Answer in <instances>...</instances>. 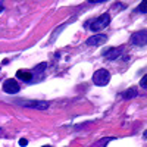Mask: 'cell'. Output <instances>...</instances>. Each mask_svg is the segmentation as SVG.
<instances>
[{"label":"cell","mask_w":147,"mask_h":147,"mask_svg":"<svg viewBox=\"0 0 147 147\" xmlns=\"http://www.w3.org/2000/svg\"><path fill=\"white\" fill-rule=\"evenodd\" d=\"M46 68H47V63H40L38 66H35V68L32 69V72H34V74H41Z\"/></svg>","instance_id":"30bf717a"},{"label":"cell","mask_w":147,"mask_h":147,"mask_svg":"<svg viewBox=\"0 0 147 147\" xmlns=\"http://www.w3.org/2000/svg\"><path fill=\"white\" fill-rule=\"evenodd\" d=\"M32 72H30V71H24V69H19L18 72H16V78L18 80H21V81H24V82H32Z\"/></svg>","instance_id":"ba28073f"},{"label":"cell","mask_w":147,"mask_h":147,"mask_svg":"<svg viewBox=\"0 0 147 147\" xmlns=\"http://www.w3.org/2000/svg\"><path fill=\"white\" fill-rule=\"evenodd\" d=\"M147 31L146 30H141V31H137V32H134L132 35H131V43L134 44V46H146V41H147Z\"/></svg>","instance_id":"5b68a950"},{"label":"cell","mask_w":147,"mask_h":147,"mask_svg":"<svg viewBox=\"0 0 147 147\" xmlns=\"http://www.w3.org/2000/svg\"><path fill=\"white\" fill-rule=\"evenodd\" d=\"M107 41V35L106 34H94L93 37H88L87 38V43L88 46H102V44H105Z\"/></svg>","instance_id":"8992f818"},{"label":"cell","mask_w":147,"mask_h":147,"mask_svg":"<svg viewBox=\"0 0 147 147\" xmlns=\"http://www.w3.org/2000/svg\"><path fill=\"white\" fill-rule=\"evenodd\" d=\"M137 96H138V90L131 87L129 90L122 93V99H124V100H131V99H134V97H137Z\"/></svg>","instance_id":"9c48e42d"},{"label":"cell","mask_w":147,"mask_h":147,"mask_svg":"<svg viewBox=\"0 0 147 147\" xmlns=\"http://www.w3.org/2000/svg\"><path fill=\"white\" fill-rule=\"evenodd\" d=\"M90 3H105V0H90Z\"/></svg>","instance_id":"5bb4252c"},{"label":"cell","mask_w":147,"mask_h":147,"mask_svg":"<svg viewBox=\"0 0 147 147\" xmlns=\"http://www.w3.org/2000/svg\"><path fill=\"white\" fill-rule=\"evenodd\" d=\"M122 52H124V47H122V46H119V47H112V49H109L107 52H105V57H106L107 60H115V59H118V57L122 55Z\"/></svg>","instance_id":"52a82bcc"},{"label":"cell","mask_w":147,"mask_h":147,"mask_svg":"<svg viewBox=\"0 0 147 147\" xmlns=\"http://www.w3.org/2000/svg\"><path fill=\"white\" fill-rule=\"evenodd\" d=\"M18 103L21 106H24V107L35 109V110H46V109H49V103L46 100H19Z\"/></svg>","instance_id":"3957f363"},{"label":"cell","mask_w":147,"mask_h":147,"mask_svg":"<svg viewBox=\"0 0 147 147\" xmlns=\"http://www.w3.org/2000/svg\"><path fill=\"white\" fill-rule=\"evenodd\" d=\"M138 12H141V13H146V3H144V2H141V3H140Z\"/></svg>","instance_id":"7c38bea8"},{"label":"cell","mask_w":147,"mask_h":147,"mask_svg":"<svg viewBox=\"0 0 147 147\" xmlns=\"http://www.w3.org/2000/svg\"><path fill=\"white\" fill-rule=\"evenodd\" d=\"M44 147H50V146H44Z\"/></svg>","instance_id":"2e32d148"},{"label":"cell","mask_w":147,"mask_h":147,"mask_svg":"<svg viewBox=\"0 0 147 147\" xmlns=\"http://www.w3.org/2000/svg\"><path fill=\"white\" fill-rule=\"evenodd\" d=\"M110 81V72L107 69H97L94 74H93V82L96 85H100V87H103V85H107Z\"/></svg>","instance_id":"6da1fadb"},{"label":"cell","mask_w":147,"mask_h":147,"mask_svg":"<svg viewBox=\"0 0 147 147\" xmlns=\"http://www.w3.org/2000/svg\"><path fill=\"white\" fill-rule=\"evenodd\" d=\"M2 88H3V91L7 93V94H16V93H19V90H21L18 81L13 80V78L6 80V81L3 82V85H2Z\"/></svg>","instance_id":"277c9868"},{"label":"cell","mask_w":147,"mask_h":147,"mask_svg":"<svg viewBox=\"0 0 147 147\" xmlns=\"http://www.w3.org/2000/svg\"><path fill=\"white\" fill-rule=\"evenodd\" d=\"M140 85H141V88H147V75H144V77L141 78Z\"/></svg>","instance_id":"8fae6325"},{"label":"cell","mask_w":147,"mask_h":147,"mask_svg":"<svg viewBox=\"0 0 147 147\" xmlns=\"http://www.w3.org/2000/svg\"><path fill=\"white\" fill-rule=\"evenodd\" d=\"M0 10H3V3H0Z\"/></svg>","instance_id":"9a60e30c"},{"label":"cell","mask_w":147,"mask_h":147,"mask_svg":"<svg viewBox=\"0 0 147 147\" xmlns=\"http://www.w3.org/2000/svg\"><path fill=\"white\" fill-rule=\"evenodd\" d=\"M28 144V140H25V138H21L19 140V146H22V147H25Z\"/></svg>","instance_id":"4fadbf2b"},{"label":"cell","mask_w":147,"mask_h":147,"mask_svg":"<svg viewBox=\"0 0 147 147\" xmlns=\"http://www.w3.org/2000/svg\"><path fill=\"white\" fill-rule=\"evenodd\" d=\"M109 24H110V15L106 12V13H102L96 21L91 22L90 30H91L93 32H97V31H100V30H105Z\"/></svg>","instance_id":"7a4b0ae2"}]
</instances>
